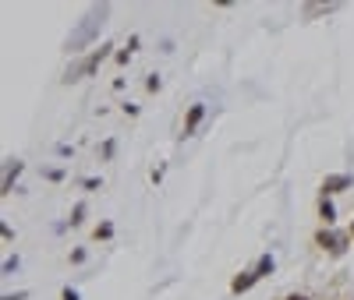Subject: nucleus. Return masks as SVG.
I'll use <instances>...</instances> for the list:
<instances>
[{
  "label": "nucleus",
  "mask_w": 354,
  "mask_h": 300,
  "mask_svg": "<svg viewBox=\"0 0 354 300\" xmlns=\"http://www.w3.org/2000/svg\"><path fill=\"white\" fill-rule=\"evenodd\" d=\"M202 120V106H191V113H188V124H184V134H191L195 131V124Z\"/></svg>",
  "instance_id": "2"
},
{
  "label": "nucleus",
  "mask_w": 354,
  "mask_h": 300,
  "mask_svg": "<svg viewBox=\"0 0 354 300\" xmlns=\"http://www.w3.org/2000/svg\"><path fill=\"white\" fill-rule=\"evenodd\" d=\"M259 279V272H248L244 279H234V293H241V290H248V286H252V282Z\"/></svg>",
  "instance_id": "3"
},
{
  "label": "nucleus",
  "mask_w": 354,
  "mask_h": 300,
  "mask_svg": "<svg viewBox=\"0 0 354 300\" xmlns=\"http://www.w3.org/2000/svg\"><path fill=\"white\" fill-rule=\"evenodd\" d=\"M103 14H107V7H99V11L92 14V18H85V25H82V28H78V32H75V39H71V42H67V46H71V50H78V46H82V42H85L88 36H92V28H96V18H103Z\"/></svg>",
  "instance_id": "1"
},
{
  "label": "nucleus",
  "mask_w": 354,
  "mask_h": 300,
  "mask_svg": "<svg viewBox=\"0 0 354 300\" xmlns=\"http://www.w3.org/2000/svg\"><path fill=\"white\" fill-rule=\"evenodd\" d=\"M322 216H326V222H333V205L330 201H322Z\"/></svg>",
  "instance_id": "5"
},
{
  "label": "nucleus",
  "mask_w": 354,
  "mask_h": 300,
  "mask_svg": "<svg viewBox=\"0 0 354 300\" xmlns=\"http://www.w3.org/2000/svg\"><path fill=\"white\" fill-rule=\"evenodd\" d=\"M290 300H305V297H290Z\"/></svg>",
  "instance_id": "7"
},
{
  "label": "nucleus",
  "mask_w": 354,
  "mask_h": 300,
  "mask_svg": "<svg viewBox=\"0 0 354 300\" xmlns=\"http://www.w3.org/2000/svg\"><path fill=\"white\" fill-rule=\"evenodd\" d=\"M64 300H78V293L75 290H64Z\"/></svg>",
  "instance_id": "6"
},
{
  "label": "nucleus",
  "mask_w": 354,
  "mask_h": 300,
  "mask_svg": "<svg viewBox=\"0 0 354 300\" xmlns=\"http://www.w3.org/2000/svg\"><path fill=\"white\" fill-rule=\"evenodd\" d=\"M351 184V180L347 177H336V180H330V184H326V191H336V187H347Z\"/></svg>",
  "instance_id": "4"
}]
</instances>
